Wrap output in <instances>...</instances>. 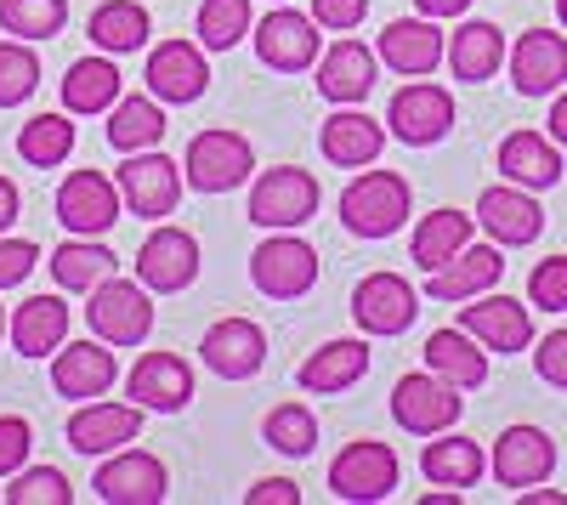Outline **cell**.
Instances as JSON below:
<instances>
[{"mask_svg":"<svg viewBox=\"0 0 567 505\" xmlns=\"http://www.w3.org/2000/svg\"><path fill=\"white\" fill-rule=\"evenodd\" d=\"M499 279H505L499 245H465L454 261H443L437 272H425V296L432 301H471V296H488Z\"/></svg>","mask_w":567,"mask_h":505,"instance_id":"4316f807","label":"cell"},{"mask_svg":"<svg viewBox=\"0 0 567 505\" xmlns=\"http://www.w3.org/2000/svg\"><path fill=\"white\" fill-rule=\"evenodd\" d=\"M250 40H256V58H261L267 69H278V74H307V69H318V58H323L318 18L290 12V7L267 12V18L250 29Z\"/></svg>","mask_w":567,"mask_h":505,"instance_id":"8fae6325","label":"cell"},{"mask_svg":"<svg viewBox=\"0 0 567 505\" xmlns=\"http://www.w3.org/2000/svg\"><path fill=\"white\" fill-rule=\"evenodd\" d=\"M414 12L443 23V18H460V12H471V0H414Z\"/></svg>","mask_w":567,"mask_h":505,"instance_id":"f5cc1de1","label":"cell"},{"mask_svg":"<svg viewBox=\"0 0 567 505\" xmlns=\"http://www.w3.org/2000/svg\"><path fill=\"white\" fill-rule=\"evenodd\" d=\"M528 301L539 312H567V256H545L528 272Z\"/></svg>","mask_w":567,"mask_h":505,"instance_id":"f6af8a7d","label":"cell"},{"mask_svg":"<svg viewBox=\"0 0 567 505\" xmlns=\"http://www.w3.org/2000/svg\"><path fill=\"white\" fill-rule=\"evenodd\" d=\"M120 199H125V210L131 216H142V221H165L176 205H182V188H187V176H182V165L171 159V154H159V148H142V154H125V165H120Z\"/></svg>","mask_w":567,"mask_h":505,"instance_id":"8992f818","label":"cell"},{"mask_svg":"<svg viewBox=\"0 0 567 505\" xmlns=\"http://www.w3.org/2000/svg\"><path fill=\"white\" fill-rule=\"evenodd\" d=\"M499 176L516 188H556L561 182V143L550 131H511L499 143Z\"/></svg>","mask_w":567,"mask_h":505,"instance_id":"83f0119b","label":"cell"},{"mask_svg":"<svg viewBox=\"0 0 567 505\" xmlns=\"http://www.w3.org/2000/svg\"><path fill=\"white\" fill-rule=\"evenodd\" d=\"M477 221H483V234L505 250L516 245H534L545 234V210L534 199V188H516V182H499V188H483L477 199Z\"/></svg>","mask_w":567,"mask_h":505,"instance_id":"e0dca14e","label":"cell"},{"mask_svg":"<svg viewBox=\"0 0 567 505\" xmlns=\"http://www.w3.org/2000/svg\"><path fill=\"white\" fill-rule=\"evenodd\" d=\"M471 227H477V216H465V210H432V216H420L414 227V239H409V256L420 272H437L443 261H454L465 245H471Z\"/></svg>","mask_w":567,"mask_h":505,"instance_id":"e575fe53","label":"cell"},{"mask_svg":"<svg viewBox=\"0 0 567 505\" xmlns=\"http://www.w3.org/2000/svg\"><path fill=\"white\" fill-rule=\"evenodd\" d=\"M460 415H465L460 387H449V381L432 375V370L403 375V381L392 387V421H398L403 432H414V437H437V432H449Z\"/></svg>","mask_w":567,"mask_h":505,"instance_id":"52a82bcc","label":"cell"},{"mask_svg":"<svg viewBox=\"0 0 567 505\" xmlns=\"http://www.w3.org/2000/svg\"><path fill=\"white\" fill-rule=\"evenodd\" d=\"M352 318L363 336H403L414 318H420V296L414 285L403 279V272H369V279H358L352 290Z\"/></svg>","mask_w":567,"mask_h":505,"instance_id":"5bb4252c","label":"cell"},{"mask_svg":"<svg viewBox=\"0 0 567 505\" xmlns=\"http://www.w3.org/2000/svg\"><path fill=\"white\" fill-rule=\"evenodd\" d=\"M34 261H40V250L29 239H7V234H0V290L23 285L29 272H34Z\"/></svg>","mask_w":567,"mask_h":505,"instance_id":"c3c4849f","label":"cell"},{"mask_svg":"<svg viewBox=\"0 0 567 505\" xmlns=\"http://www.w3.org/2000/svg\"><path fill=\"white\" fill-rule=\"evenodd\" d=\"M120 381V358H114V347L109 341H63L58 352H52V387L63 392V398H103L109 387Z\"/></svg>","mask_w":567,"mask_h":505,"instance_id":"44dd1931","label":"cell"},{"mask_svg":"<svg viewBox=\"0 0 567 505\" xmlns=\"http://www.w3.org/2000/svg\"><path fill=\"white\" fill-rule=\"evenodd\" d=\"M18 210H23V199H18V182L12 176H0V234L18 221Z\"/></svg>","mask_w":567,"mask_h":505,"instance_id":"816d5d0a","label":"cell"},{"mask_svg":"<svg viewBox=\"0 0 567 505\" xmlns=\"http://www.w3.org/2000/svg\"><path fill=\"white\" fill-rule=\"evenodd\" d=\"M556 18H561V29H567V0H556Z\"/></svg>","mask_w":567,"mask_h":505,"instance_id":"9f6ffc18","label":"cell"},{"mask_svg":"<svg viewBox=\"0 0 567 505\" xmlns=\"http://www.w3.org/2000/svg\"><path fill=\"white\" fill-rule=\"evenodd\" d=\"M386 131L398 136V143H409V148H432V143H443V136L454 131V97L443 85H432V80H409L392 97V109H386Z\"/></svg>","mask_w":567,"mask_h":505,"instance_id":"7c38bea8","label":"cell"},{"mask_svg":"<svg viewBox=\"0 0 567 505\" xmlns=\"http://www.w3.org/2000/svg\"><path fill=\"white\" fill-rule=\"evenodd\" d=\"M425 370L443 375L460 392H471V387L488 381V347L477 336H465L460 324L454 330H437V336H425Z\"/></svg>","mask_w":567,"mask_h":505,"instance_id":"f1b7e54d","label":"cell"},{"mask_svg":"<svg viewBox=\"0 0 567 505\" xmlns=\"http://www.w3.org/2000/svg\"><path fill=\"white\" fill-rule=\"evenodd\" d=\"M69 23V0H0V29L12 40H58Z\"/></svg>","mask_w":567,"mask_h":505,"instance_id":"b9f144b4","label":"cell"},{"mask_svg":"<svg viewBox=\"0 0 567 505\" xmlns=\"http://www.w3.org/2000/svg\"><path fill=\"white\" fill-rule=\"evenodd\" d=\"M312 18H318V29L352 34V29L369 18V0H312Z\"/></svg>","mask_w":567,"mask_h":505,"instance_id":"681fc988","label":"cell"},{"mask_svg":"<svg viewBox=\"0 0 567 505\" xmlns=\"http://www.w3.org/2000/svg\"><path fill=\"white\" fill-rule=\"evenodd\" d=\"M7 505H74V488L58 466H23L12 472V488H7Z\"/></svg>","mask_w":567,"mask_h":505,"instance_id":"ee69618b","label":"cell"},{"mask_svg":"<svg viewBox=\"0 0 567 505\" xmlns=\"http://www.w3.org/2000/svg\"><path fill=\"white\" fill-rule=\"evenodd\" d=\"M318 176L301 171V165H272L261 171V182L250 188V221L256 227H272V234H296L318 216Z\"/></svg>","mask_w":567,"mask_h":505,"instance_id":"277c9868","label":"cell"},{"mask_svg":"<svg viewBox=\"0 0 567 505\" xmlns=\"http://www.w3.org/2000/svg\"><path fill=\"white\" fill-rule=\"evenodd\" d=\"M40 85V58L34 40H0V109H18Z\"/></svg>","mask_w":567,"mask_h":505,"instance_id":"7bdbcfd3","label":"cell"},{"mask_svg":"<svg viewBox=\"0 0 567 505\" xmlns=\"http://www.w3.org/2000/svg\"><path fill=\"white\" fill-rule=\"evenodd\" d=\"M374 74H381V52H369L363 40H336L318 58V97L336 103V109L363 103L374 91Z\"/></svg>","mask_w":567,"mask_h":505,"instance_id":"cb8c5ba5","label":"cell"},{"mask_svg":"<svg viewBox=\"0 0 567 505\" xmlns=\"http://www.w3.org/2000/svg\"><path fill=\"white\" fill-rule=\"evenodd\" d=\"M120 97H125V80H120V63L109 52L69 63V74H63V109L69 114H109Z\"/></svg>","mask_w":567,"mask_h":505,"instance_id":"d6a6232c","label":"cell"},{"mask_svg":"<svg viewBox=\"0 0 567 505\" xmlns=\"http://www.w3.org/2000/svg\"><path fill=\"white\" fill-rule=\"evenodd\" d=\"M250 279L272 301H296V296H307L318 285V250L307 239H296V234H272L250 256Z\"/></svg>","mask_w":567,"mask_h":505,"instance_id":"4fadbf2b","label":"cell"},{"mask_svg":"<svg viewBox=\"0 0 567 505\" xmlns=\"http://www.w3.org/2000/svg\"><path fill=\"white\" fill-rule=\"evenodd\" d=\"M488 472L499 488H534L556 472V443L550 432L539 426H505L494 437V454H488Z\"/></svg>","mask_w":567,"mask_h":505,"instance_id":"2e32d148","label":"cell"},{"mask_svg":"<svg viewBox=\"0 0 567 505\" xmlns=\"http://www.w3.org/2000/svg\"><path fill=\"white\" fill-rule=\"evenodd\" d=\"M7 324H12V318H7V307H0V341H7Z\"/></svg>","mask_w":567,"mask_h":505,"instance_id":"11a10c76","label":"cell"},{"mask_svg":"<svg viewBox=\"0 0 567 505\" xmlns=\"http://www.w3.org/2000/svg\"><path fill=\"white\" fill-rule=\"evenodd\" d=\"M545 125H550V136H556V143L567 148V85L556 91V103H550V120H545Z\"/></svg>","mask_w":567,"mask_h":505,"instance_id":"db71d44e","label":"cell"},{"mask_svg":"<svg viewBox=\"0 0 567 505\" xmlns=\"http://www.w3.org/2000/svg\"><path fill=\"white\" fill-rule=\"evenodd\" d=\"M278 7H284V0H278Z\"/></svg>","mask_w":567,"mask_h":505,"instance_id":"6f0895ef","label":"cell"},{"mask_svg":"<svg viewBox=\"0 0 567 505\" xmlns=\"http://www.w3.org/2000/svg\"><path fill=\"white\" fill-rule=\"evenodd\" d=\"M245 505H301V488H296L290 477H261V483L245 494Z\"/></svg>","mask_w":567,"mask_h":505,"instance_id":"f907efd6","label":"cell"},{"mask_svg":"<svg viewBox=\"0 0 567 505\" xmlns=\"http://www.w3.org/2000/svg\"><path fill=\"white\" fill-rule=\"evenodd\" d=\"M125 199H120V182L103 171H69L63 188H58V221L80 239H103L109 227L120 221Z\"/></svg>","mask_w":567,"mask_h":505,"instance_id":"30bf717a","label":"cell"},{"mask_svg":"<svg viewBox=\"0 0 567 505\" xmlns=\"http://www.w3.org/2000/svg\"><path fill=\"white\" fill-rule=\"evenodd\" d=\"M256 29L250 0H199V45L205 52H233Z\"/></svg>","mask_w":567,"mask_h":505,"instance_id":"ab89813d","label":"cell"},{"mask_svg":"<svg viewBox=\"0 0 567 505\" xmlns=\"http://www.w3.org/2000/svg\"><path fill=\"white\" fill-rule=\"evenodd\" d=\"M409 205H414V194L398 171H363L341 194V221L352 239H392L409 221Z\"/></svg>","mask_w":567,"mask_h":505,"instance_id":"7a4b0ae2","label":"cell"},{"mask_svg":"<svg viewBox=\"0 0 567 505\" xmlns=\"http://www.w3.org/2000/svg\"><path fill=\"white\" fill-rule=\"evenodd\" d=\"M505 34L494 29V23H460L454 34H449V74L454 80H465V85H483V80H494L499 69H505Z\"/></svg>","mask_w":567,"mask_h":505,"instance_id":"4dcf8cb0","label":"cell"},{"mask_svg":"<svg viewBox=\"0 0 567 505\" xmlns=\"http://www.w3.org/2000/svg\"><path fill=\"white\" fill-rule=\"evenodd\" d=\"M511 85L523 97H556L567 85V34H550V29H528L523 40L511 45Z\"/></svg>","mask_w":567,"mask_h":505,"instance_id":"d6986e66","label":"cell"},{"mask_svg":"<svg viewBox=\"0 0 567 505\" xmlns=\"http://www.w3.org/2000/svg\"><path fill=\"white\" fill-rule=\"evenodd\" d=\"M165 136V103L159 97H125L109 109V143L120 154H142V148H159Z\"/></svg>","mask_w":567,"mask_h":505,"instance_id":"74e56055","label":"cell"},{"mask_svg":"<svg viewBox=\"0 0 567 505\" xmlns=\"http://www.w3.org/2000/svg\"><path fill=\"white\" fill-rule=\"evenodd\" d=\"M85 324L109 347H142L154 336V290L142 279L109 272L97 290H85Z\"/></svg>","mask_w":567,"mask_h":505,"instance_id":"6da1fadb","label":"cell"},{"mask_svg":"<svg viewBox=\"0 0 567 505\" xmlns=\"http://www.w3.org/2000/svg\"><path fill=\"white\" fill-rule=\"evenodd\" d=\"M420 472L432 477L437 488H471V483L488 472V454H483L477 437L437 432V443H425V454H420Z\"/></svg>","mask_w":567,"mask_h":505,"instance_id":"d590c367","label":"cell"},{"mask_svg":"<svg viewBox=\"0 0 567 505\" xmlns=\"http://www.w3.org/2000/svg\"><path fill=\"white\" fill-rule=\"evenodd\" d=\"M256 171V148L245 143L239 131H199L194 143H187L182 154V176H187V188H199V194H233V188H245Z\"/></svg>","mask_w":567,"mask_h":505,"instance_id":"3957f363","label":"cell"},{"mask_svg":"<svg viewBox=\"0 0 567 505\" xmlns=\"http://www.w3.org/2000/svg\"><path fill=\"white\" fill-rule=\"evenodd\" d=\"M29 449H34V432L23 415H0V477H12L29 466Z\"/></svg>","mask_w":567,"mask_h":505,"instance_id":"bcb514c9","label":"cell"},{"mask_svg":"<svg viewBox=\"0 0 567 505\" xmlns=\"http://www.w3.org/2000/svg\"><path fill=\"white\" fill-rule=\"evenodd\" d=\"M398 483H403V461H398L392 443L358 437V443H347L336 461H329V494H336V499H352V505L386 499Z\"/></svg>","mask_w":567,"mask_h":505,"instance_id":"5b68a950","label":"cell"},{"mask_svg":"<svg viewBox=\"0 0 567 505\" xmlns=\"http://www.w3.org/2000/svg\"><path fill=\"white\" fill-rule=\"evenodd\" d=\"M18 154H23V165H34V171L63 165V159L74 154V125H69V114H34V120L18 131Z\"/></svg>","mask_w":567,"mask_h":505,"instance_id":"f35d334b","label":"cell"},{"mask_svg":"<svg viewBox=\"0 0 567 505\" xmlns=\"http://www.w3.org/2000/svg\"><path fill=\"white\" fill-rule=\"evenodd\" d=\"M85 34H91V45H97V52L125 58V52H142V45H148L154 18H148V7H142V0H103V7L85 18Z\"/></svg>","mask_w":567,"mask_h":505,"instance_id":"1f68e13d","label":"cell"},{"mask_svg":"<svg viewBox=\"0 0 567 505\" xmlns=\"http://www.w3.org/2000/svg\"><path fill=\"white\" fill-rule=\"evenodd\" d=\"M460 330L477 336L488 352H528L534 347V312L511 296H471V307L460 312Z\"/></svg>","mask_w":567,"mask_h":505,"instance_id":"ffe728a7","label":"cell"},{"mask_svg":"<svg viewBox=\"0 0 567 505\" xmlns=\"http://www.w3.org/2000/svg\"><path fill=\"white\" fill-rule=\"evenodd\" d=\"M318 148H323L329 165L363 171V165L381 159V148H386V125H374L369 114H358V103H347V109H336V114L318 125Z\"/></svg>","mask_w":567,"mask_h":505,"instance_id":"484cf974","label":"cell"},{"mask_svg":"<svg viewBox=\"0 0 567 505\" xmlns=\"http://www.w3.org/2000/svg\"><path fill=\"white\" fill-rule=\"evenodd\" d=\"M91 488H97L103 505H159L171 494V472L159 454L148 449H114L109 461L97 466V477H91Z\"/></svg>","mask_w":567,"mask_h":505,"instance_id":"ba28073f","label":"cell"},{"mask_svg":"<svg viewBox=\"0 0 567 505\" xmlns=\"http://www.w3.org/2000/svg\"><path fill=\"white\" fill-rule=\"evenodd\" d=\"M534 370L545 387H561L567 392V330H550L539 347H534Z\"/></svg>","mask_w":567,"mask_h":505,"instance_id":"7dc6e473","label":"cell"},{"mask_svg":"<svg viewBox=\"0 0 567 505\" xmlns=\"http://www.w3.org/2000/svg\"><path fill=\"white\" fill-rule=\"evenodd\" d=\"M261 437L278 454H290V461H307V454L318 449V415H312L307 403H278V409H267Z\"/></svg>","mask_w":567,"mask_h":505,"instance_id":"60d3db41","label":"cell"},{"mask_svg":"<svg viewBox=\"0 0 567 505\" xmlns=\"http://www.w3.org/2000/svg\"><path fill=\"white\" fill-rule=\"evenodd\" d=\"M199 352L210 363V375L250 381L267 363V336H261V324H250V318H216V324L205 330V341H199Z\"/></svg>","mask_w":567,"mask_h":505,"instance_id":"7402d4cb","label":"cell"},{"mask_svg":"<svg viewBox=\"0 0 567 505\" xmlns=\"http://www.w3.org/2000/svg\"><path fill=\"white\" fill-rule=\"evenodd\" d=\"M142 437V403H109L91 398L69 415V449L74 454H114Z\"/></svg>","mask_w":567,"mask_h":505,"instance_id":"ac0fdd59","label":"cell"},{"mask_svg":"<svg viewBox=\"0 0 567 505\" xmlns=\"http://www.w3.org/2000/svg\"><path fill=\"white\" fill-rule=\"evenodd\" d=\"M131 403L142 409H159V415H176V409L194 403V370L176 358V352H142L125 375Z\"/></svg>","mask_w":567,"mask_h":505,"instance_id":"603a6c76","label":"cell"},{"mask_svg":"<svg viewBox=\"0 0 567 505\" xmlns=\"http://www.w3.org/2000/svg\"><path fill=\"white\" fill-rule=\"evenodd\" d=\"M374 52H381L386 69H398V74H409V80H425V74L449 58V45H443L437 18H392Z\"/></svg>","mask_w":567,"mask_h":505,"instance_id":"d4e9b609","label":"cell"},{"mask_svg":"<svg viewBox=\"0 0 567 505\" xmlns=\"http://www.w3.org/2000/svg\"><path fill=\"white\" fill-rule=\"evenodd\" d=\"M12 347L23 358H52L63 341H69V301L63 296H29L18 312H12V324H7Z\"/></svg>","mask_w":567,"mask_h":505,"instance_id":"f546056e","label":"cell"},{"mask_svg":"<svg viewBox=\"0 0 567 505\" xmlns=\"http://www.w3.org/2000/svg\"><path fill=\"white\" fill-rule=\"evenodd\" d=\"M120 267V256L103 245V239H80V234H69L58 250H52V279H58V290H97L109 272Z\"/></svg>","mask_w":567,"mask_h":505,"instance_id":"8d00e7d4","label":"cell"},{"mask_svg":"<svg viewBox=\"0 0 567 505\" xmlns=\"http://www.w3.org/2000/svg\"><path fill=\"white\" fill-rule=\"evenodd\" d=\"M136 279L159 290V296H176L199 279V239L176 221H159L148 239L136 245Z\"/></svg>","mask_w":567,"mask_h":505,"instance_id":"9c48e42d","label":"cell"},{"mask_svg":"<svg viewBox=\"0 0 567 505\" xmlns=\"http://www.w3.org/2000/svg\"><path fill=\"white\" fill-rule=\"evenodd\" d=\"M369 375V347L363 341H352V336H341V341H323L301 370H296V381H301V392H347L352 381H363Z\"/></svg>","mask_w":567,"mask_h":505,"instance_id":"836d02e7","label":"cell"},{"mask_svg":"<svg viewBox=\"0 0 567 505\" xmlns=\"http://www.w3.org/2000/svg\"><path fill=\"white\" fill-rule=\"evenodd\" d=\"M148 91L159 103L182 109V103H199L205 97V85H210V63H205V45L194 40H159L154 52H148Z\"/></svg>","mask_w":567,"mask_h":505,"instance_id":"9a60e30c","label":"cell"}]
</instances>
